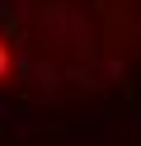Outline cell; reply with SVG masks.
I'll return each mask as SVG.
<instances>
[{
    "label": "cell",
    "instance_id": "cell-1",
    "mask_svg": "<svg viewBox=\"0 0 141 146\" xmlns=\"http://www.w3.org/2000/svg\"><path fill=\"white\" fill-rule=\"evenodd\" d=\"M5 71H9V47L0 42V76H5Z\"/></svg>",
    "mask_w": 141,
    "mask_h": 146
}]
</instances>
